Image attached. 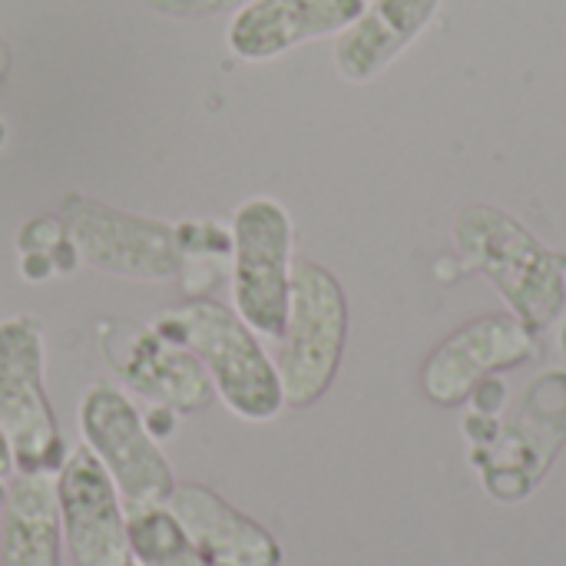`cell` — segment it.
<instances>
[{
  "label": "cell",
  "mask_w": 566,
  "mask_h": 566,
  "mask_svg": "<svg viewBox=\"0 0 566 566\" xmlns=\"http://www.w3.org/2000/svg\"><path fill=\"white\" fill-rule=\"evenodd\" d=\"M153 328L196 355L222 405L242 421L265 424L282 415L285 391L275 361L232 308L212 298H192L159 312Z\"/></svg>",
  "instance_id": "6da1fadb"
},
{
  "label": "cell",
  "mask_w": 566,
  "mask_h": 566,
  "mask_svg": "<svg viewBox=\"0 0 566 566\" xmlns=\"http://www.w3.org/2000/svg\"><path fill=\"white\" fill-rule=\"evenodd\" d=\"M454 245L531 332H544L566 308V259L497 206H468L454 219Z\"/></svg>",
  "instance_id": "7a4b0ae2"
},
{
  "label": "cell",
  "mask_w": 566,
  "mask_h": 566,
  "mask_svg": "<svg viewBox=\"0 0 566 566\" xmlns=\"http://www.w3.org/2000/svg\"><path fill=\"white\" fill-rule=\"evenodd\" d=\"M348 342V298L342 282L318 262L292 265L289 318L275 342V371L285 405L312 408L332 388Z\"/></svg>",
  "instance_id": "3957f363"
},
{
  "label": "cell",
  "mask_w": 566,
  "mask_h": 566,
  "mask_svg": "<svg viewBox=\"0 0 566 566\" xmlns=\"http://www.w3.org/2000/svg\"><path fill=\"white\" fill-rule=\"evenodd\" d=\"M56 219L76 259L99 275L129 282H172L186 269L176 226L163 219L123 212L80 192H66L60 199Z\"/></svg>",
  "instance_id": "277c9868"
},
{
  "label": "cell",
  "mask_w": 566,
  "mask_h": 566,
  "mask_svg": "<svg viewBox=\"0 0 566 566\" xmlns=\"http://www.w3.org/2000/svg\"><path fill=\"white\" fill-rule=\"evenodd\" d=\"M43 325L36 315L0 318V431L17 474H53L66 441L43 388Z\"/></svg>",
  "instance_id": "5b68a950"
},
{
  "label": "cell",
  "mask_w": 566,
  "mask_h": 566,
  "mask_svg": "<svg viewBox=\"0 0 566 566\" xmlns=\"http://www.w3.org/2000/svg\"><path fill=\"white\" fill-rule=\"evenodd\" d=\"M232 302L235 315L255 332L279 342L289 318L295 226L289 209L272 196H252L232 212Z\"/></svg>",
  "instance_id": "8992f818"
},
{
  "label": "cell",
  "mask_w": 566,
  "mask_h": 566,
  "mask_svg": "<svg viewBox=\"0 0 566 566\" xmlns=\"http://www.w3.org/2000/svg\"><path fill=\"white\" fill-rule=\"evenodd\" d=\"M80 434L113 478L126 511L169 504L176 474L126 391L109 381L90 385L80 401Z\"/></svg>",
  "instance_id": "52a82bcc"
},
{
  "label": "cell",
  "mask_w": 566,
  "mask_h": 566,
  "mask_svg": "<svg viewBox=\"0 0 566 566\" xmlns=\"http://www.w3.org/2000/svg\"><path fill=\"white\" fill-rule=\"evenodd\" d=\"M96 338L113 375L133 388V395L172 408L176 415H196L212 405L216 388L192 352L159 335L153 325L103 318Z\"/></svg>",
  "instance_id": "ba28073f"
},
{
  "label": "cell",
  "mask_w": 566,
  "mask_h": 566,
  "mask_svg": "<svg viewBox=\"0 0 566 566\" xmlns=\"http://www.w3.org/2000/svg\"><path fill=\"white\" fill-rule=\"evenodd\" d=\"M56 507L63 544L76 566L133 564L123 497L86 444L70 451L56 471Z\"/></svg>",
  "instance_id": "9c48e42d"
},
{
  "label": "cell",
  "mask_w": 566,
  "mask_h": 566,
  "mask_svg": "<svg viewBox=\"0 0 566 566\" xmlns=\"http://www.w3.org/2000/svg\"><path fill=\"white\" fill-rule=\"evenodd\" d=\"M534 355L537 332H531L511 312H491L461 325L428 355L421 368V385L434 405L454 408L464 405L484 378L517 368Z\"/></svg>",
  "instance_id": "30bf717a"
},
{
  "label": "cell",
  "mask_w": 566,
  "mask_h": 566,
  "mask_svg": "<svg viewBox=\"0 0 566 566\" xmlns=\"http://www.w3.org/2000/svg\"><path fill=\"white\" fill-rule=\"evenodd\" d=\"M566 441V375L551 371L541 378L527 398L514 424L504 431L501 444L491 454L484 471V484L501 501L527 497L537 481L554 464Z\"/></svg>",
  "instance_id": "8fae6325"
},
{
  "label": "cell",
  "mask_w": 566,
  "mask_h": 566,
  "mask_svg": "<svg viewBox=\"0 0 566 566\" xmlns=\"http://www.w3.org/2000/svg\"><path fill=\"white\" fill-rule=\"evenodd\" d=\"M368 0H249L229 20L226 43L239 60L265 63L308 40L338 36Z\"/></svg>",
  "instance_id": "7c38bea8"
},
{
  "label": "cell",
  "mask_w": 566,
  "mask_h": 566,
  "mask_svg": "<svg viewBox=\"0 0 566 566\" xmlns=\"http://www.w3.org/2000/svg\"><path fill=\"white\" fill-rule=\"evenodd\" d=\"M169 511L186 527L189 541L202 554V560L222 566H279L282 547L259 521L232 507L222 494L206 484L186 481L176 484L169 497Z\"/></svg>",
  "instance_id": "4fadbf2b"
},
{
  "label": "cell",
  "mask_w": 566,
  "mask_h": 566,
  "mask_svg": "<svg viewBox=\"0 0 566 566\" xmlns=\"http://www.w3.org/2000/svg\"><path fill=\"white\" fill-rule=\"evenodd\" d=\"M444 0H368L352 27L335 36V70L348 83L381 76L438 17Z\"/></svg>",
  "instance_id": "5bb4252c"
},
{
  "label": "cell",
  "mask_w": 566,
  "mask_h": 566,
  "mask_svg": "<svg viewBox=\"0 0 566 566\" xmlns=\"http://www.w3.org/2000/svg\"><path fill=\"white\" fill-rule=\"evenodd\" d=\"M60 551L53 474H17L0 511V566H60Z\"/></svg>",
  "instance_id": "9a60e30c"
},
{
  "label": "cell",
  "mask_w": 566,
  "mask_h": 566,
  "mask_svg": "<svg viewBox=\"0 0 566 566\" xmlns=\"http://www.w3.org/2000/svg\"><path fill=\"white\" fill-rule=\"evenodd\" d=\"M126 534L136 566H209L169 504L126 511Z\"/></svg>",
  "instance_id": "2e32d148"
},
{
  "label": "cell",
  "mask_w": 566,
  "mask_h": 566,
  "mask_svg": "<svg viewBox=\"0 0 566 566\" xmlns=\"http://www.w3.org/2000/svg\"><path fill=\"white\" fill-rule=\"evenodd\" d=\"M176 235H179V245H182V255H206V259H229L232 255V229L219 226V222H209V219H192V222H182L176 226Z\"/></svg>",
  "instance_id": "e0dca14e"
},
{
  "label": "cell",
  "mask_w": 566,
  "mask_h": 566,
  "mask_svg": "<svg viewBox=\"0 0 566 566\" xmlns=\"http://www.w3.org/2000/svg\"><path fill=\"white\" fill-rule=\"evenodd\" d=\"M153 10L169 13V17H209L222 10H239L249 0H149Z\"/></svg>",
  "instance_id": "ac0fdd59"
},
{
  "label": "cell",
  "mask_w": 566,
  "mask_h": 566,
  "mask_svg": "<svg viewBox=\"0 0 566 566\" xmlns=\"http://www.w3.org/2000/svg\"><path fill=\"white\" fill-rule=\"evenodd\" d=\"M13 474V454H10V444L0 431V481H7Z\"/></svg>",
  "instance_id": "d6986e66"
},
{
  "label": "cell",
  "mask_w": 566,
  "mask_h": 566,
  "mask_svg": "<svg viewBox=\"0 0 566 566\" xmlns=\"http://www.w3.org/2000/svg\"><path fill=\"white\" fill-rule=\"evenodd\" d=\"M7 70H10V50H7V43L0 40V83H3Z\"/></svg>",
  "instance_id": "ffe728a7"
},
{
  "label": "cell",
  "mask_w": 566,
  "mask_h": 566,
  "mask_svg": "<svg viewBox=\"0 0 566 566\" xmlns=\"http://www.w3.org/2000/svg\"><path fill=\"white\" fill-rule=\"evenodd\" d=\"M212 566H222V564H212Z\"/></svg>",
  "instance_id": "44dd1931"
},
{
  "label": "cell",
  "mask_w": 566,
  "mask_h": 566,
  "mask_svg": "<svg viewBox=\"0 0 566 566\" xmlns=\"http://www.w3.org/2000/svg\"><path fill=\"white\" fill-rule=\"evenodd\" d=\"M126 566H136V564H126Z\"/></svg>",
  "instance_id": "7402d4cb"
}]
</instances>
